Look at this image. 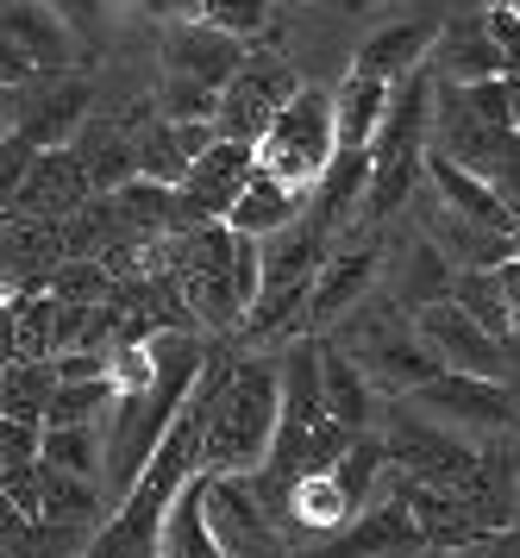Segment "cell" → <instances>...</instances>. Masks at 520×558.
I'll return each mask as SVG.
<instances>
[{"label": "cell", "mask_w": 520, "mask_h": 558, "mask_svg": "<svg viewBox=\"0 0 520 558\" xmlns=\"http://www.w3.org/2000/svg\"><path fill=\"white\" fill-rule=\"evenodd\" d=\"M164 120H214L220 107V88H201V82H182V76H164Z\"/></svg>", "instance_id": "cell-33"}, {"label": "cell", "mask_w": 520, "mask_h": 558, "mask_svg": "<svg viewBox=\"0 0 520 558\" xmlns=\"http://www.w3.org/2000/svg\"><path fill=\"white\" fill-rule=\"evenodd\" d=\"M245 177H251V145H239V138H214L201 157H189V170H182V182H176L189 227L226 220V207H232V195L245 189Z\"/></svg>", "instance_id": "cell-14"}, {"label": "cell", "mask_w": 520, "mask_h": 558, "mask_svg": "<svg viewBox=\"0 0 520 558\" xmlns=\"http://www.w3.org/2000/svg\"><path fill=\"white\" fill-rule=\"evenodd\" d=\"M150 352H157V377L138 396H113V489L125 496V483L138 477V464L150 458V446L164 439V427L176 421V408L189 402V389L201 377V345L189 332H150Z\"/></svg>", "instance_id": "cell-2"}, {"label": "cell", "mask_w": 520, "mask_h": 558, "mask_svg": "<svg viewBox=\"0 0 520 558\" xmlns=\"http://www.w3.org/2000/svg\"><path fill=\"white\" fill-rule=\"evenodd\" d=\"M50 389H57V371H50L45 357H25V364H13V371L0 377V414H7V421H32V427H38Z\"/></svg>", "instance_id": "cell-28"}, {"label": "cell", "mask_w": 520, "mask_h": 558, "mask_svg": "<svg viewBox=\"0 0 520 558\" xmlns=\"http://www.w3.org/2000/svg\"><path fill=\"white\" fill-rule=\"evenodd\" d=\"M0 377H7V364H0Z\"/></svg>", "instance_id": "cell-45"}, {"label": "cell", "mask_w": 520, "mask_h": 558, "mask_svg": "<svg viewBox=\"0 0 520 558\" xmlns=\"http://www.w3.org/2000/svg\"><path fill=\"white\" fill-rule=\"evenodd\" d=\"M32 527H38V521H32V514H25V508L13 502L7 489H0V558L32 553Z\"/></svg>", "instance_id": "cell-35"}, {"label": "cell", "mask_w": 520, "mask_h": 558, "mask_svg": "<svg viewBox=\"0 0 520 558\" xmlns=\"http://www.w3.org/2000/svg\"><path fill=\"white\" fill-rule=\"evenodd\" d=\"M0 38L32 70H70V57H75V32L50 13L45 0H0Z\"/></svg>", "instance_id": "cell-17"}, {"label": "cell", "mask_w": 520, "mask_h": 558, "mask_svg": "<svg viewBox=\"0 0 520 558\" xmlns=\"http://www.w3.org/2000/svg\"><path fill=\"white\" fill-rule=\"evenodd\" d=\"M332 327H346V332H326V339L371 377L376 396H408V389H421V383L439 371L433 345L414 332V320L401 314V302L376 295V289L351 307L346 320H332Z\"/></svg>", "instance_id": "cell-4"}, {"label": "cell", "mask_w": 520, "mask_h": 558, "mask_svg": "<svg viewBox=\"0 0 520 558\" xmlns=\"http://www.w3.org/2000/svg\"><path fill=\"white\" fill-rule=\"evenodd\" d=\"M446 558H520V533L489 527V533H476V539H464V546H451Z\"/></svg>", "instance_id": "cell-38"}, {"label": "cell", "mask_w": 520, "mask_h": 558, "mask_svg": "<svg viewBox=\"0 0 520 558\" xmlns=\"http://www.w3.org/2000/svg\"><path fill=\"white\" fill-rule=\"evenodd\" d=\"M207 26H220V32H232V38H264L270 32V0H214L207 7Z\"/></svg>", "instance_id": "cell-32"}, {"label": "cell", "mask_w": 520, "mask_h": 558, "mask_svg": "<svg viewBox=\"0 0 520 558\" xmlns=\"http://www.w3.org/2000/svg\"><path fill=\"white\" fill-rule=\"evenodd\" d=\"M295 214H301V195H295V189H282L276 177H264V170L251 163L245 189H239V195H232V207H226V227L245 232V239H264V232L289 227Z\"/></svg>", "instance_id": "cell-22"}, {"label": "cell", "mask_w": 520, "mask_h": 558, "mask_svg": "<svg viewBox=\"0 0 520 558\" xmlns=\"http://www.w3.org/2000/svg\"><path fill=\"white\" fill-rule=\"evenodd\" d=\"M433 245L451 257V270H496L501 257H508V232L471 227V220H458V214L439 207V220H433Z\"/></svg>", "instance_id": "cell-25"}, {"label": "cell", "mask_w": 520, "mask_h": 558, "mask_svg": "<svg viewBox=\"0 0 520 558\" xmlns=\"http://www.w3.org/2000/svg\"><path fill=\"white\" fill-rule=\"evenodd\" d=\"M414 396V414L439 421V427H458V433H508L520 414V396L496 377H464V371H433Z\"/></svg>", "instance_id": "cell-8"}, {"label": "cell", "mask_w": 520, "mask_h": 558, "mask_svg": "<svg viewBox=\"0 0 520 558\" xmlns=\"http://www.w3.org/2000/svg\"><path fill=\"white\" fill-rule=\"evenodd\" d=\"M433 38H439V20H433V13H421V20H396V26H383L376 38H364V51L351 57V76L401 82L408 70H426Z\"/></svg>", "instance_id": "cell-19"}, {"label": "cell", "mask_w": 520, "mask_h": 558, "mask_svg": "<svg viewBox=\"0 0 520 558\" xmlns=\"http://www.w3.org/2000/svg\"><path fill=\"white\" fill-rule=\"evenodd\" d=\"M32 76H38V70H32V63H25V57L13 51L7 38H0V88H25Z\"/></svg>", "instance_id": "cell-41"}, {"label": "cell", "mask_w": 520, "mask_h": 558, "mask_svg": "<svg viewBox=\"0 0 520 558\" xmlns=\"http://www.w3.org/2000/svg\"><path fill=\"white\" fill-rule=\"evenodd\" d=\"M508 7H520V0H508Z\"/></svg>", "instance_id": "cell-46"}, {"label": "cell", "mask_w": 520, "mask_h": 558, "mask_svg": "<svg viewBox=\"0 0 520 558\" xmlns=\"http://www.w3.org/2000/svg\"><path fill=\"white\" fill-rule=\"evenodd\" d=\"M75 163H82L88 189H120L125 177H138V163H132V138H125V132H88L82 151H75Z\"/></svg>", "instance_id": "cell-30"}, {"label": "cell", "mask_w": 520, "mask_h": 558, "mask_svg": "<svg viewBox=\"0 0 520 558\" xmlns=\"http://www.w3.org/2000/svg\"><path fill=\"white\" fill-rule=\"evenodd\" d=\"M107 289H113V270L95 264V257H63L57 270H50V302H107Z\"/></svg>", "instance_id": "cell-31"}, {"label": "cell", "mask_w": 520, "mask_h": 558, "mask_svg": "<svg viewBox=\"0 0 520 558\" xmlns=\"http://www.w3.org/2000/svg\"><path fill=\"white\" fill-rule=\"evenodd\" d=\"M332 151H339V145H332V95H326V88H307V82L289 95V107L276 113L270 126L251 138V163H257L264 177H276L282 189H295L301 202H307V189L321 182Z\"/></svg>", "instance_id": "cell-5"}, {"label": "cell", "mask_w": 520, "mask_h": 558, "mask_svg": "<svg viewBox=\"0 0 520 558\" xmlns=\"http://www.w3.org/2000/svg\"><path fill=\"white\" fill-rule=\"evenodd\" d=\"M376 270H383V245L376 239L326 252L314 282H307V302H301V332H332V320H346L351 307L376 289Z\"/></svg>", "instance_id": "cell-12"}, {"label": "cell", "mask_w": 520, "mask_h": 558, "mask_svg": "<svg viewBox=\"0 0 520 558\" xmlns=\"http://www.w3.org/2000/svg\"><path fill=\"white\" fill-rule=\"evenodd\" d=\"M476 26H483V38H489V45L501 51V63H508V70H520V7L496 0V7H489Z\"/></svg>", "instance_id": "cell-34"}, {"label": "cell", "mask_w": 520, "mask_h": 558, "mask_svg": "<svg viewBox=\"0 0 520 558\" xmlns=\"http://www.w3.org/2000/svg\"><path fill=\"white\" fill-rule=\"evenodd\" d=\"M426 539L414 527V514L389 496L383 508H358L339 533H326L314 546H295L289 558H421Z\"/></svg>", "instance_id": "cell-13"}, {"label": "cell", "mask_w": 520, "mask_h": 558, "mask_svg": "<svg viewBox=\"0 0 520 558\" xmlns=\"http://www.w3.org/2000/svg\"><path fill=\"white\" fill-rule=\"evenodd\" d=\"M501 88H508V132L520 138V70H508V76H501Z\"/></svg>", "instance_id": "cell-42"}, {"label": "cell", "mask_w": 520, "mask_h": 558, "mask_svg": "<svg viewBox=\"0 0 520 558\" xmlns=\"http://www.w3.org/2000/svg\"><path fill=\"white\" fill-rule=\"evenodd\" d=\"M245 38L207 26V20H176L164 32V76H182V82H201V88H226V76L245 63Z\"/></svg>", "instance_id": "cell-15"}, {"label": "cell", "mask_w": 520, "mask_h": 558, "mask_svg": "<svg viewBox=\"0 0 520 558\" xmlns=\"http://www.w3.org/2000/svg\"><path fill=\"white\" fill-rule=\"evenodd\" d=\"M232 239L239 232L226 220H207V227H189L182 239V257H176V289H182V307L195 314L201 327H239V295H232Z\"/></svg>", "instance_id": "cell-6"}, {"label": "cell", "mask_w": 520, "mask_h": 558, "mask_svg": "<svg viewBox=\"0 0 520 558\" xmlns=\"http://www.w3.org/2000/svg\"><path fill=\"white\" fill-rule=\"evenodd\" d=\"M414 332L433 345L439 371H464V377H496V383H508V339L483 332L471 314H464V307L451 302V295H446V302L414 307Z\"/></svg>", "instance_id": "cell-11"}, {"label": "cell", "mask_w": 520, "mask_h": 558, "mask_svg": "<svg viewBox=\"0 0 520 558\" xmlns=\"http://www.w3.org/2000/svg\"><path fill=\"white\" fill-rule=\"evenodd\" d=\"M276 439V364L232 357L207 396L201 421V471L207 477H257Z\"/></svg>", "instance_id": "cell-1"}, {"label": "cell", "mask_w": 520, "mask_h": 558, "mask_svg": "<svg viewBox=\"0 0 520 558\" xmlns=\"http://www.w3.org/2000/svg\"><path fill=\"white\" fill-rule=\"evenodd\" d=\"M82 126H88V82L82 76H57L45 95L20 113V126L13 132H20L32 151H57V145H63L70 132H82Z\"/></svg>", "instance_id": "cell-21"}, {"label": "cell", "mask_w": 520, "mask_h": 558, "mask_svg": "<svg viewBox=\"0 0 520 558\" xmlns=\"http://www.w3.org/2000/svg\"><path fill=\"white\" fill-rule=\"evenodd\" d=\"M426 113H433V76L426 70H408L401 82H389V107L376 120L371 145V182H364V207L358 220H389L414 182H421V163H426Z\"/></svg>", "instance_id": "cell-3"}, {"label": "cell", "mask_w": 520, "mask_h": 558, "mask_svg": "<svg viewBox=\"0 0 520 558\" xmlns=\"http://www.w3.org/2000/svg\"><path fill=\"white\" fill-rule=\"evenodd\" d=\"M321 339V402H326V421H339L346 433H364V427H376V389H371V377L351 364L326 332H314Z\"/></svg>", "instance_id": "cell-20"}, {"label": "cell", "mask_w": 520, "mask_h": 558, "mask_svg": "<svg viewBox=\"0 0 520 558\" xmlns=\"http://www.w3.org/2000/svg\"><path fill=\"white\" fill-rule=\"evenodd\" d=\"M508 257H520V214H515V227H508Z\"/></svg>", "instance_id": "cell-43"}, {"label": "cell", "mask_w": 520, "mask_h": 558, "mask_svg": "<svg viewBox=\"0 0 520 558\" xmlns=\"http://www.w3.org/2000/svg\"><path fill=\"white\" fill-rule=\"evenodd\" d=\"M207 7L214 0H145V13H157L164 26H176V20H207Z\"/></svg>", "instance_id": "cell-40"}, {"label": "cell", "mask_w": 520, "mask_h": 558, "mask_svg": "<svg viewBox=\"0 0 520 558\" xmlns=\"http://www.w3.org/2000/svg\"><path fill=\"white\" fill-rule=\"evenodd\" d=\"M38 458L50 471L95 477L100 471V427H38Z\"/></svg>", "instance_id": "cell-29"}, {"label": "cell", "mask_w": 520, "mask_h": 558, "mask_svg": "<svg viewBox=\"0 0 520 558\" xmlns=\"http://www.w3.org/2000/svg\"><path fill=\"white\" fill-rule=\"evenodd\" d=\"M301 88V76L282 63V57H251L226 76L220 88V107H214V132L220 138H239V145H251L257 132L270 126L276 113L289 107V95Z\"/></svg>", "instance_id": "cell-10"}, {"label": "cell", "mask_w": 520, "mask_h": 558, "mask_svg": "<svg viewBox=\"0 0 520 558\" xmlns=\"http://www.w3.org/2000/svg\"><path fill=\"white\" fill-rule=\"evenodd\" d=\"M426 63H439L451 82H483V76H508V63H501V51L483 38V26H446L439 20V38H433V51H426Z\"/></svg>", "instance_id": "cell-23"}, {"label": "cell", "mask_w": 520, "mask_h": 558, "mask_svg": "<svg viewBox=\"0 0 520 558\" xmlns=\"http://www.w3.org/2000/svg\"><path fill=\"white\" fill-rule=\"evenodd\" d=\"M232 295H239V307H251V295H257V239H245V232L232 239Z\"/></svg>", "instance_id": "cell-37"}, {"label": "cell", "mask_w": 520, "mask_h": 558, "mask_svg": "<svg viewBox=\"0 0 520 558\" xmlns=\"http://www.w3.org/2000/svg\"><path fill=\"white\" fill-rule=\"evenodd\" d=\"M383 107H389V82L346 76V88L332 95V145L339 151H364L376 120H383Z\"/></svg>", "instance_id": "cell-24"}, {"label": "cell", "mask_w": 520, "mask_h": 558, "mask_svg": "<svg viewBox=\"0 0 520 558\" xmlns=\"http://www.w3.org/2000/svg\"><path fill=\"white\" fill-rule=\"evenodd\" d=\"M82 202H88V177H82L75 151H63V145H57V151H32L13 207H20V214H38V220H63V214H75Z\"/></svg>", "instance_id": "cell-18"}, {"label": "cell", "mask_w": 520, "mask_h": 558, "mask_svg": "<svg viewBox=\"0 0 520 558\" xmlns=\"http://www.w3.org/2000/svg\"><path fill=\"white\" fill-rule=\"evenodd\" d=\"M50 13L63 20L70 32H95V20H100V0H45Z\"/></svg>", "instance_id": "cell-39"}, {"label": "cell", "mask_w": 520, "mask_h": 558, "mask_svg": "<svg viewBox=\"0 0 520 558\" xmlns=\"http://www.w3.org/2000/svg\"><path fill=\"white\" fill-rule=\"evenodd\" d=\"M508 527L520 533V477H515V514H508Z\"/></svg>", "instance_id": "cell-44"}, {"label": "cell", "mask_w": 520, "mask_h": 558, "mask_svg": "<svg viewBox=\"0 0 520 558\" xmlns=\"http://www.w3.org/2000/svg\"><path fill=\"white\" fill-rule=\"evenodd\" d=\"M107 414H113V377H82L50 389L38 427H100Z\"/></svg>", "instance_id": "cell-26"}, {"label": "cell", "mask_w": 520, "mask_h": 558, "mask_svg": "<svg viewBox=\"0 0 520 558\" xmlns=\"http://www.w3.org/2000/svg\"><path fill=\"white\" fill-rule=\"evenodd\" d=\"M421 177L439 189V207H446V214H458V220L489 227V232H508V227H515V214H508V202L496 195V182H483L476 170H464L458 157H446V151H433V145H426Z\"/></svg>", "instance_id": "cell-16"}, {"label": "cell", "mask_w": 520, "mask_h": 558, "mask_svg": "<svg viewBox=\"0 0 520 558\" xmlns=\"http://www.w3.org/2000/svg\"><path fill=\"white\" fill-rule=\"evenodd\" d=\"M383 458H389V471H401V477L458 489V483L471 477L476 446H471V433L439 427V421H426V414H396L389 433H383Z\"/></svg>", "instance_id": "cell-9"}, {"label": "cell", "mask_w": 520, "mask_h": 558, "mask_svg": "<svg viewBox=\"0 0 520 558\" xmlns=\"http://www.w3.org/2000/svg\"><path fill=\"white\" fill-rule=\"evenodd\" d=\"M25 163H32V145H25L20 132H7L0 138V207H13V195H20V182H25Z\"/></svg>", "instance_id": "cell-36"}, {"label": "cell", "mask_w": 520, "mask_h": 558, "mask_svg": "<svg viewBox=\"0 0 520 558\" xmlns=\"http://www.w3.org/2000/svg\"><path fill=\"white\" fill-rule=\"evenodd\" d=\"M201 514L220 558H289V539L276 533L264 496L251 489V477H207L201 471Z\"/></svg>", "instance_id": "cell-7"}, {"label": "cell", "mask_w": 520, "mask_h": 558, "mask_svg": "<svg viewBox=\"0 0 520 558\" xmlns=\"http://www.w3.org/2000/svg\"><path fill=\"white\" fill-rule=\"evenodd\" d=\"M451 257L433 245V239H414L408 252H401V307H426V302H446L451 295Z\"/></svg>", "instance_id": "cell-27"}]
</instances>
